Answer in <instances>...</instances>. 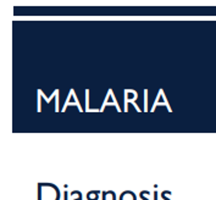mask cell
I'll return each instance as SVG.
<instances>
[{
  "instance_id": "1",
  "label": "cell",
  "mask_w": 216,
  "mask_h": 200,
  "mask_svg": "<svg viewBox=\"0 0 216 200\" xmlns=\"http://www.w3.org/2000/svg\"><path fill=\"white\" fill-rule=\"evenodd\" d=\"M120 200H136V197H134V194L132 192H125L121 195Z\"/></svg>"
},
{
  "instance_id": "2",
  "label": "cell",
  "mask_w": 216,
  "mask_h": 200,
  "mask_svg": "<svg viewBox=\"0 0 216 200\" xmlns=\"http://www.w3.org/2000/svg\"><path fill=\"white\" fill-rule=\"evenodd\" d=\"M99 192H89L88 193V200H97L98 199Z\"/></svg>"
}]
</instances>
